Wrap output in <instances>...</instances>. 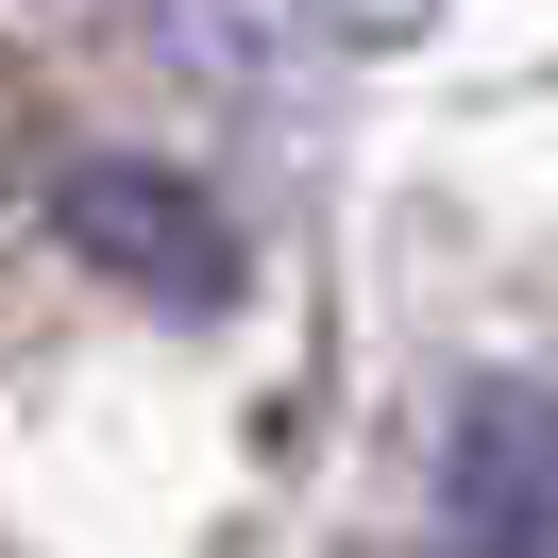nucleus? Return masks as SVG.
<instances>
[{
    "instance_id": "nucleus-1",
    "label": "nucleus",
    "mask_w": 558,
    "mask_h": 558,
    "mask_svg": "<svg viewBox=\"0 0 558 558\" xmlns=\"http://www.w3.org/2000/svg\"><path fill=\"white\" fill-rule=\"evenodd\" d=\"M51 238H69L119 305H153V322H220V305H238V220H220L186 170H153V153L51 170Z\"/></svg>"
},
{
    "instance_id": "nucleus-2",
    "label": "nucleus",
    "mask_w": 558,
    "mask_h": 558,
    "mask_svg": "<svg viewBox=\"0 0 558 558\" xmlns=\"http://www.w3.org/2000/svg\"><path fill=\"white\" fill-rule=\"evenodd\" d=\"M423 508H440V558H558V389L474 373V389L440 407V474H423Z\"/></svg>"
},
{
    "instance_id": "nucleus-3",
    "label": "nucleus",
    "mask_w": 558,
    "mask_h": 558,
    "mask_svg": "<svg viewBox=\"0 0 558 558\" xmlns=\"http://www.w3.org/2000/svg\"><path fill=\"white\" fill-rule=\"evenodd\" d=\"M322 35H423V17H440V0H305Z\"/></svg>"
}]
</instances>
